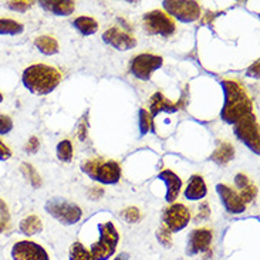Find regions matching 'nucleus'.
<instances>
[{
    "instance_id": "f257e3e1",
    "label": "nucleus",
    "mask_w": 260,
    "mask_h": 260,
    "mask_svg": "<svg viewBox=\"0 0 260 260\" xmlns=\"http://www.w3.org/2000/svg\"><path fill=\"white\" fill-rule=\"evenodd\" d=\"M225 103L220 110V118L226 124H236L238 121L253 113V106L249 99V94L239 81L235 80H222L220 81Z\"/></svg>"
},
{
    "instance_id": "f03ea898",
    "label": "nucleus",
    "mask_w": 260,
    "mask_h": 260,
    "mask_svg": "<svg viewBox=\"0 0 260 260\" xmlns=\"http://www.w3.org/2000/svg\"><path fill=\"white\" fill-rule=\"evenodd\" d=\"M61 81V73L47 64H31L23 71L21 83L35 95H47L56 90Z\"/></svg>"
},
{
    "instance_id": "7ed1b4c3",
    "label": "nucleus",
    "mask_w": 260,
    "mask_h": 260,
    "mask_svg": "<svg viewBox=\"0 0 260 260\" xmlns=\"http://www.w3.org/2000/svg\"><path fill=\"white\" fill-rule=\"evenodd\" d=\"M81 171L90 179L103 185H115L120 182L122 169L117 161H104L100 158H92L81 162Z\"/></svg>"
},
{
    "instance_id": "20e7f679",
    "label": "nucleus",
    "mask_w": 260,
    "mask_h": 260,
    "mask_svg": "<svg viewBox=\"0 0 260 260\" xmlns=\"http://www.w3.org/2000/svg\"><path fill=\"white\" fill-rule=\"evenodd\" d=\"M99 242L92 243L90 252L95 260H108L117 250L120 242V233L113 222L99 223Z\"/></svg>"
},
{
    "instance_id": "39448f33",
    "label": "nucleus",
    "mask_w": 260,
    "mask_h": 260,
    "mask_svg": "<svg viewBox=\"0 0 260 260\" xmlns=\"http://www.w3.org/2000/svg\"><path fill=\"white\" fill-rule=\"evenodd\" d=\"M46 212L56 219L57 222L66 226L76 225L83 216V211L77 204L63 198H53L46 202Z\"/></svg>"
},
{
    "instance_id": "423d86ee",
    "label": "nucleus",
    "mask_w": 260,
    "mask_h": 260,
    "mask_svg": "<svg viewBox=\"0 0 260 260\" xmlns=\"http://www.w3.org/2000/svg\"><path fill=\"white\" fill-rule=\"evenodd\" d=\"M233 133L236 138L245 144L253 154H260V142H259V121L253 113L247 114L236 124H233Z\"/></svg>"
},
{
    "instance_id": "0eeeda50",
    "label": "nucleus",
    "mask_w": 260,
    "mask_h": 260,
    "mask_svg": "<svg viewBox=\"0 0 260 260\" xmlns=\"http://www.w3.org/2000/svg\"><path fill=\"white\" fill-rule=\"evenodd\" d=\"M165 13L182 23H193L201 17V6L192 0H165L162 2Z\"/></svg>"
},
{
    "instance_id": "6e6552de",
    "label": "nucleus",
    "mask_w": 260,
    "mask_h": 260,
    "mask_svg": "<svg viewBox=\"0 0 260 260\" xmlns=\"http://www.w3.org/2000/svg\"><path fill=\"white\" fill-rule=\"evenodd\" d=\"M142 23L148 35L161 36V37H171L175 33L176 26L172 17L164 10H152L144 14Z\"/></svg>"
},
{
    "instance_id": "1a4fd4ad",
    "label": "nucleus",
    "mask_w": 260,
    "mask_h": 260,
    "mask_svg": "<svg viewBox=\"0 0 260 260\" xmlns=\"http://www.w3.org/2000/svg\"><path fill=\"white\" fill-rule=\"evenodd\" d=\"M162 64H164V58L161 56L142 53L134 57L129 61V73L138 80L149 81L155 71L161 69Z\"/></svg>"
},
{
    "instance_id": "9d476101",
    "label": "nucleus",
    "mask_w": 260,
    "mask_h": 260,
    "mask_svg": "<svg viewBox=\"0 0 260 260\" xmlns=\"http://www.w3.org/2000/svg\"><path fill=\"white\" fill-rule=\"evenodd\" d=\"M164 226L171 233L181 232L190 222V212L183 204H171L162 212Z\"/></svg>"
},
{
    "instance_id": "9b49d317",
    "label": "nucleus",
    "mask_w": 260,
    "mask_h": 260,
    "mask_svg": "<svg viewBox=\"0 0 260 260\" xmlns=\"http://www.w3.org/2000/svg\"><path fill=\"white\" fill-rule=\"evenodd\" d=\"M13 260H50L46 249L31 240H20L12 247Z\"/></svg>"
},
{
    "instance_id": "f8f14e48",
    "label": "nucleus",
    "mask_w": 260,
    "mask_h": 260,
    "mask_svg": "<svg viewBox=\"0 0 260 260\" xmlns=\"http://www.w3.org/2000/svg\"><path fill=\"white\" fill-rule=\"evenodd\" d=\"M212 240H213V233L208 228H201V229H193L188 236L186 242V254L188 256H197L199 253H205L209 250Z\"/></svg>"
},
{
    "instance_id": "ddd939ff",
    "label": "nucleus",
    "mask_w": 260,
    "mask_h": 260,
    "mask_svg": "<svg viewBox=\"0 0 260 260\" xmlns=\"http://www.w3.org/2000/svg\"><path fill=\"white\" fill-rule=\"evenodd\" d=\"M103 42L120 51H127L137 46V40L129 31L121 27H111L103 33Z\"/></svg>"
},
{
    "instance_id": "4468645a",
    "label": "nucleus",
    "mask_w": 260,
    "mask_h": 260,
    "mask_svg": "<svg viewBox=\"0 0 260 260\" xmlns=\"http://www.w3.org/2000/svg\"><path fill=\"white\" fill-rule=\"evenodd\" d=\"M216 193L219 195V199L223 205L226 212L232 215H240L246 211V205L240 199L236 190H233L229 185L226 183H218L216 185Z\"/></svg>"
},
{
    "instance_id": "2eb2a0df",
    "label": "nucleus",
    "mask_w": 260,
    "mask_h": 260,
    "mask_svg": "<svg viewBox=\"0 0 260 260\" xmlns=\"http://www.w3.org/2000/svg\"><path fill=\"white\" fill-rule=\"evenodd\" d=\"M158 179H161L167 186V193H165V201L168 204H175L176 198L181 193V188H182V181L181 178L176 175L175 172H172L171 169H164L158 175Z\"/></svg>"
},
{
    "instance_id": "dca6fc26",
    "label": "nucleus",
    "mask_w": 260,
    "mask_h": 260,
    "mask_svg": "<svg viewBox=\"0 0 260 260\" xmlns=\"http://www.w3.org/2000/svg\"><path fill=\"white\" fill-rule=\"evenodd\" d=\"M182 107V100H181L179 103H172V101H169L168 99H165L161 92H155L154 95L151 97V101H149V115H151V118L154 121L155 117L159 113H176V111H179Z\"/></svg>"
},
{
    "instance_id": "f3484780",
    "label": "nucleus",
    "mask_w": 260,
    "mask_h": 260,
    "mask_svg": "<svg viewBox=\"0 0 260 260\" xmlns=\"http://www.w3.org/2000/svg\"><path fill=\"white\" fill-rule=\"evenodd\" d=\"M39 5L49 13L58 16V17H67L74 13L76 3L71 0H42Z\"/></svg>"
},
{
    "instance_id": "a211bd4d",
    "label": "nucleus",
    "mask_w": 260,
    "mask_h": 260,
    "mask_svg": "<svg viewBox=\"0 0 260 260\" xmlns=\"http://www.w3.org/2000/svg\"><path fill=\"white\" fill-rule=\"evenodd\" d=\"M208 193V188L205 183L204 178L201 175H192L188 181V185L183 190V197L188 201H202Z\"/></svg>"
},
{
    "instance_id": "6ab92c4d",
    "label": "nucleus",
    "mask_w": 260,
    "mask_h": 260,
    "mask_svg": "<svg viewBox=\"0 0 260 260\" xmlns=\"http://www.w3.org/2000/svg\"><path fill=\"white\" fill-rule=\"evenodd\" d=\"M235 185L238 186V190H239L238 195L245 202V205L252 202L257 195V186L249 179L246 174H238L235 176Z\"/></svg>"
},
{
    "instance_id": "aec40b11",
    "label": "nucleus",
    "mask_w": 260,
    "mask_h": 260,
    "mask_svg": "<svg viewBox=\"0 0 260 260\" xmlns=\"http://www.w3.org/2000/svg\"><path fill=\"white\" fill-rule=\"evenodd\" d=\"M233 158H235V148L229 142H222L213 151V154L209 156V159L215 162V164H218V165H226V164L232 161Z\"/></svg>"
},
{
    "instance_id": "412c9836",
    "label": "nucleus",
    "mask_w": 260,
    "mask_h": 260,
    "mask_svg": "<svg viewBox=\"0 0 260 260\" xmlns=\"http://www.w3.org/2000/svg\"><path fill=\"white\" fill-rule=\"evenodd\" d=\"M73 26L80 35L91 36L99 30V21L90 16H78L73 20Z\"/></svg>"
},
{
    "instance_id": "4be33fe9",
    "label": "nucleus",
    "mask_w": 260,
    "mask_h": 260,
    "mask_svg": "<svg viewBox=\"0 0 260 260\" xmlns=\"http://www.w3.org/2000/svg\"><path fill=\"white\" fill-rule=\"evenodd\" d=\"M36 49L44 56H54L58 53V43L53 36H40L35 40Z\"/></svg>"
},
{
    "instance_id": "5701e85b",
    "label": "nucleus",
    "mask_w": 260,
    "mask_h": 260,
    "mask_svg": "<svg viewBox=\"0 0 260 260\" xmlns=\"http://www.w3.org/2000/svg\"><path fill=\"white\" fill-rule=\"evenodd\" d=\"M20 232L26 236H33L36 233L42 232L43 231V222L42 219L36 215H30V216H26L24 219H21L20 225Z\"/></svg>"
},
{
    "instance_id": "b1692460",
    "label": "nucleus",
    "mask_w": 260,
    "mask_h": 260,
    "mask_svg": "<svg viewBox=\"0 0 260 260\" xmlns=\"http://www.w3.org/2000/svg\"><path fill=\"white\" fill-rule=\"evenodd\" d=\"M24 31V26L13 19H0V36H19Z\"/></svg>"
},
{
    "instance_id": "393cba45",
    "label": "nucleus",
    "mask_w": 260,
    "mask_h": 260,
    "mask_svg": "<svg viewBox=\"0 0 260 260\" xmlns=\"http://www.w3.org/2000/svg\"><path fill=\"white\" fill-rule=\"evenodd\" d=\"M56 152H57V158H58V161L66 162V164H69V162L73 161L74 149H73V144H71V141L70 140L60 141V142L57 144Z\"/></svg>"
},
{
    "instance_id": "a878e982",
    "label": "nucleus",
    "mask_w": 260,
    "mask_h": 260,
    "mask_svg": "<svg viewBox=\"0 0 260 260\" xmlns=\"http://www.w3.org/2000/svg\"><path fill=\"white\" fill-rule=\"evenodd\" d=\"M69 259L70 260H95L92 257L91 252L87 247L80 243V242H74L70 246V252H69Z\"/></svg>"
},
{
    "instance_id": "bb28decb",
    "label": "nucleus",
    "mask_w": 260,
    "mask_h": 260,
    "mask_svg": "<svg viewBox=\"0 0 260 260\" xmlns=\"http://www.w3.org/2000/svg\"><path fill=\"white\" fill-rule=\"evenodd\" d=\"M138 117H140L138 125H140V135H141V137L147 135L149 131H154V129H155L154 121H152V118H151V115H149V113H148L147 110L141 108L140 111H138Z\"/></svg>"
},
{
    "instance_id": "cd10ccee",
    "label": "nucleus",
    "mask_w": 260,
    "mask_h": 260,
    "mask_svg": "<svg viewBox=\"0 0 260 260\" xmlns=\"http://www.w3.org/2000/svg\"><path fill=\"white\" fill-rule=\"evenodd\" d=\"M20 171L26 175V178L28 179V182L31 183L33 188H40V186H42V178H40V175L37 174V171H36L30 164L23 162L20 167Z\"/></svg>"
},
{
    "instance_id": "c85d7f7f",
    "label": "nucleus",
    "mask_w": 260,
    "mask_h": 260,
    "mask_svg": "<svg viewBox=\"0 0 260 260\" xmlns=\"http://www.w3.org/2000/svg\"><path fill=\"white\" fill-rule=\"evenodd\" d=\"M10 228V212L3 199H0V233H5Z\"/></svg>"
},
{
    "instance_id": "c756f323",
    "label": "nucleus",
    "mask_w": 260,
    "mask_h": 260,
    "mask_svg": "<svg viewBox=\"0 0 260 260\" xmlns=\"http://www.w3.org/2000/svg\"><path fill=\"white\" fill-rule=\"evenodd\" d=\"M121 216L128 223H137V222H140L141 219L140 209L135 208V206H129V208H127L125 211L121 213Z\"/></svg>"
},
{
    "instance_id": "7c9ffc66",
    "label": "nucleus",
    "mask_w": 260,
    "mask_h": 260,
    "mask_svg": "<svg viewBox=\"0 0 260 260\" xmlns=\"http://www.w3.org/2000/svg\"><path fill=\"white\" fill-rule=\"evenodd\" d=\"M156 238H158V242L161 243L162 246L171 247L172 246V238H171V232L165 226H161L156 232Z\"/></svg>"
},
{
    "instance_id": "2f4dec72",
    "label": "nucleus",
    "mask_w": 260,
    "mask_h": 260,
    "mask_svg": "<svg viewBox=\"0 0 260 260\" xmlns=\"http://www.w3.org/2000/svg\"><path fill=\"white\" fill-rule=\"evenodd\" d=\"M13 129V121L9 115L0 114V135H6Z\"/></svg>"
},
{
    "instance_id": "473e14b6",
    "label": "nucleus",
    "mask_w": 260,
    "mask_h": 260,
    "mask_svg": "<svg viewBox=\"0 0 260 260\" xmlns=\"http://www.w3.org/2000/svg\"><path fill=\"white\" fill-rule=\"evenodd\" d=\"M9 9H12L14 12H20V13H24L27 12L28 9L31 7V2H7L6 3Z\"/></svg>"
},
{
    "instance_id": "72a5a7b5",
    "label": "nucleus",
    "mask_w": 260,
    "mask_h": 260,
    "mask_svg": "<svg viewBox=\"0 0 260 260\" xmlns=\"http://www.w3.org/2000/svg\"><path fill=\"white\" fill-rule=\"evenodd\" d=\"M198 209H199V211H198L197 213V220L204 222V220H208V219H209V216H211V209H209L208 202H202Z\"/></svg>"
},
{
    "instance_id": "f704fd0d",
    "label": "nucleus",
    "mask_w": 260,
    "mask_h": 260,
    "mask_svg": "<svg viewBox=\"0 0 260 260\" xmlns=\"http://www.w3.org/2000/svg\"><path fill=\"white\" fill-rule=\"evenodd\" d=\"M39 148H40V141H39V138L37 137H31L27 141V144L24 145V151L27 154H36L39 151Z\"/></svg>"
},
{
    "instance_id": "c9c22d12",
    "label": "nucleus",
    "mask_w": 260,
    "mask_h": 260,
    "mask_svg": "<svg viewBox=\"0 0 260 260\" xmlns=\"http://www.w3.org/2000/svg\"><path fill=\"white\" fill-rule=\"evenodd\" d=\"M12 158V149L0 140V161H7Z\"/></svg>"
},
{
    "instance_id": "e433bc0d",
    "label": "nucleus",
    "mask_w": 260,
    "mask_h": 260,
    "mask_svg": "<svg viewBox=\"0 0 260 260\" xmlns=\"http://www.w3.org/2000/svg\"><path fill=\"white\" fill-rule=\"evenodd\" d=\"M259 66L260 61L259 60H256L246 71V76L247 77H252V78H259Z\"/></svg>"
},
{
    "instance_id": "4c0bfd02",
    "label": "nucleus",
    "mask_w": 260,
    "mask_h": 260,
    "mask_svg": "<svg viewBox=\"0 0 260 260\" xmlns=\"http://www.w3.org/2000/svg\"><path fill=\"white\" fill-rule=\"evenodd\" d=\"M114 260H129V256L128 253H120Z\"/></svg>"
},
{
    "instance_id": "58836bf2",
    "label": "nucleus",
    "mask_w": 260,
    "mask_h": 260,
    "mask_svg": "<svg viewBox=\"0 0 260 260\" xmlns=\"http://www.w3.org/2000/svg\"><path fill=\"white\" fill-rule=\"evenodd\" d=\"M3 101V95H2V92H0V103Z\"/></svg>"
}]
</instances>
